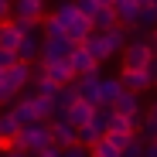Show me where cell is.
<instances>
[{"label": "cell", "mask_w": 157, "mask_h": 157, "mask_svg": "<svg viewBox=\"0 0 157 157\" xmlns=\"http://www.w3.org/2000/svg\"><path fill=\"white\" fill-rule=\"evenodd\" d=\"M48 144H51V126H48L44 120H34V123H28V126L17 130V137L10 140V150L34 154V150H41V147H48Z\"/></svg>", "instance_id": "6da1fadb"}, {"label": "cell", "mask_w": 157, "mask_h": 157, "mask_svg": "<svg viewBox=\"0 0 157 157\" xmlns=\"http://www.w3.org/2000/svg\"><path fill=\"white\" fill-rule=\"evenodd\" d=\"M150 58H154V44H147L140 34L133 41H126V48H123V68H147Z\"/></svg>", "instance_id": "7a4b0ae2"}, {"label": "cell", "mask_w": 157, "mask_h": 157, "mask_svg": "<svg viewBox=\"0 0 157 157\" xmlns=\"http://www.w3.org/2000/svg\"><path fill=\"white\" fill-rule=\"evenodd\" d=\"M120 86L123 89H130V92H147V89H154V78L147 75V68H123V75H120Z\"/></svg>", "instance_id": "3957f363"}, {"label": "cell", "mask_w": 157, "mask_h": 157, "mask_svg": "<svg viewBox=\"0 0 157 157\" xmlns=\"http://www.w3.org/2000/svg\"><path fill=\"white\" fill-rule=\"evenodd\" d=\"M75 44L62 34V38H44V44H41V51H38V58L41 62H58V58H68V51H72Z\"/></svg>", "instance_id": "277c9868"}, {"label": "cell", "mask_w": 157, "mask_h": 157, "mask_svg": "<svg viewBox=\"0 0 157 157\" xmlns=\"http://www.w3.org/2000/svg\"><path fill=\"white\" fill-rule=\"evenodd\" d=\"M48 126H51V144H55V147H72L75 144V126L65 116H55Z\"/></svg>", "instance_id": "5b68a950"}, {"label": "cell", "mask_w": 157, "mask_h": 157, "mask_svg": "<svg viewBox=\"0 0 157 157\" xmlns=\"http://www.w3.org/2000/svg\"><path fill=\"white\" fill-rule=\"evenodd\" d=\"M41 72H44L55 86H65V82H72V78H75V72H72L68 58H58V62H41Z\"/></svg>", "instance_id": "8992f818"}, {"label": "cell", "mask_w": 157, "mask_h": 157, "mask_svg": "<svg viewBox=\"0 0 157 157\" xmlns=\"http://www.w3.org/2000/svg\"><path fill=\"white\" fill-rule=\"evenodd\" d=\"M89 34H92V21H89L86 14H75V17L65 24V38H68L72 44H82Z\"/></svg>", "instance_id": "52a82bcc"}, {"label": "cell", "mask_w": 157, "mask_h": 157, "mask_svg": "<svg viewBox=\"0 0 157 157\" xmlns=\"http://www.w3.org/2000/svg\"><path fill=\"white\" fill-rule=\"evenodd\" d=\"M14 17L41 24L44 21V0H14Z\"/></svg>", "instance_id": "ba28073f"}, {"label": "cell", "mask_w": 157, "mask_h": 157, "mask_svg": "<svg viewBox=\"0 0 157 157\" xmlns=\"http://www.w3.org/2000/svg\"><path fill=\"white\" fill-rule=\"evenodd\" d=\"M31 102H34V116H38V120H44V123H51L55 116H62V109L55 106V96H44V92H38V89H34Z\"/></svg>", "instance_id": "9c48e42d"}, {"label": "cell", "mask_w": 157, "mask_h": 157, "mask_svg": "<svg viewBox=\"0 0 157 157\" xmlns=\"http://www.w3.org/2000/svg\"><path fill=\"white\" fill-rule=\"evenodd\" d=\"M123 92V86H120V78H102L99 75V86H96V106H113V99Z\"/></svg>", "instance_id": "30bf717a"}, {"label": "cell", "mask_w": 157, "mask_h": 157, "mask_svg": "<svg viewBox=\"0 0 157 157\" xmlns=\"http://www.w3.org/2000/svg\"><path fill=\"white\" fill-rule=\"evenodd\" d=\"M0 75H4L7 82L14 86V89H24V86L31 82V62H14L10 68H4Z\"/></svg>", "instance_id": "8fae6325"}, {"label": "cell", "mask_w": 157, "mask_h": 157, "mask_svg": "<svg viewBox=\"0 0 157 157\" xmlns=\"http://www.w3.org/2000/svg\"><path fill=\"white\" fill-rule=\"evenodd\" d=\"M113 113H120V116H133V113H140V92L123 89V92L113 99Z\"/></svg>", "instance_id": "7c38bea8"}, {"label": "cell", "mask_w": 157, "mask_h": 157, "mask_svg": "<svg viewBox=\"0 0 157 157\" xmlns=\"http://www.w3.org/2000/svg\"><path fill=\"white\" fill-rule=\"evenodd\" d=\"M68 65H72V72H75V75H78V72H92V68H99V62L89 55L82 44H75V48L68 51Z\"/></svg>", "instance_id": "4fadbf2b"}, {"label": "cell", "mask_w": 157, "mask_h": 157, "mask_svg": "<svg viewBox=\"0 0 157 157\" xmlns=\"http://www.w3.org/2000/svg\"><path fill=\"white\" fill-rule=\"evenodd\" d=\"M92 109H96L92 102H86V99H75L72 106H68V109L62 113V116H65V120H68L72 126H82V123H89V120H92Z\"/></svg>", "instance_id": "5bb4252c"}, {"label": "cell", "mask_w": 157, "mask_h": 157, "mask_svg": "<svg viewBox=\"0 0 157 157\" xmlns=\"http://www.w3.org/2000/svg\"><path fill=\"white\" fill-rule=\"evenodd\" d=\"M82 48L89 51V55H92L96 62H106V58L113 55V51L106 48V38H102V31H92V34H89V38L82 41Z\"/></svg>", "instance_id": "9a60e30c"}, {"label": "cell", "mask_w": 157, "mask_h": 157, "mask_svg": "<svg viewBox=\"0 0 157 157\" xmlns=\"http://www.w3.org/2000/svg\"><path fill=\"white\" fill-rule=\"evenodd\" d=\"M21 123L14 120V113H0V150H10V140L17 137Z\"/></svg>", "instance_id": "2e32d148"}, {"label": "cell", "mask_w": 157, "mask_h": 157, "mask_svg": "<svg viewBox=\"0 0 157 157\" xmlns=\"http://www.w3.org/2000/svg\"><path fill=\"white\" fill-rule=\"evenodd\" d=\"M38 51H41V44H38L34 34H21V41H17V48H14V55H17V62H34Z\"/></svg>", "instance_id": "e0dca14e"}, {"label": "cell", "mask_w": 157, "mask_h": 157, "mask_svg": "<svg viewBox=\"0 0 157 157\" xmlns=\"http://www.w3.org/2000/svg\"><path fill=\"white\" fill-rule=\"evenodd\" d=\"M31 96H34V92L21 96V99L14 102V109H10V113H14V120H17L21 126H28V123H34V120H38V116H34V102H31Z\"/></svg>", "instance_id": "ac0fdd59"}, {"label": "cell", "mask_w": 157, "mask_h": 157, "mask_svg": "<svg viewBox=\"0 0 157 157\" xmlns=\"http://www.w3.org/2000/svg\"><path fill=\"white\" fill-rule=\"evenodd\" d=\"M102 38H106V48H109V51H123V48H126V28H123L120 21L113 24V28L102 31Z\"/></svg>", "instance_id": "d6986e66"}, {"label": "cell", "mask_w": 157, "mask_h": 157, "mask_svg": "<svg viewBox=\"0 0 157 157\" xmlns=\"http://www.w3.org/2000/svg\"><path fill=\"white\" fill-rule=\"evenodd\" d=\"M89 21H92V31H106V28H113V24H116V10L99 4V7L92 10V17H89Z\"/></svg>", "instance_id": "ffe728a7"}, {"label": "cell", "mask_w": 157, "mask_h": 157, "mask_svg": "<svg viewBox=\"0 0 157 157\" xmlns=\"http://www.w3.org/2000/svg\"><path fill=\"white\" fill-rule=\"evenodd\" d=\"M17 41H21V28H17V21L10 17V21H4L0 24V48H17Z\"/></svg>", "instance_id": "44dd1931"}, {"label": "cell", "mask_w": 157, "mask_h": 157, "mask_svg": "<svg viewBox=\"0 0 157 157\" xmlns=\"http://www.w3.org/2000/svg\"><path fill=\"white\" fill-rule=\"evenodd\" d=\"M96 140H99V130L92 126V123H82V126H75V144L78 147H96Z\"/></svg>", "instance_id": "7402d4cb"}, {"label": "cell", "mask_w": 157, "mask_h": 157, "mask_svg": "<svg viewBox=\"0 0 157 157\" xmlns=\"http://www.w3.org/2000/svg\"><path fill=\"white\" fill-rule=\"evenodd\" d=\"M75 99H78V89H75L72 82H65V86H58V92H55V106H58L62 113H65V109L72 106Z\"/></svg>", "instance_id": "603a6c76"}, {"label": "cell", "mask_w": 157, "mask_h": 157, "mask_svg": "<svg viewBox=\"0 0 157 157\" xmlns=\"http://www.w3.org/2000/svg\"><path fill=\"white\" fill-rule=\"evenodd\" d=\"M92 154H99V157H120V147H116L109 137H99L96 147H92Z\"/></svg>", "instance_id": "cb8c5ba5"}, {"label": "cell", "mask_w": 157, "mask_h": 157, "mask_svg": "<svg viewBox=\"0 0 157 157\" xmlns=\"http://www.w3.org/2000/svg\"><path fill=\"white\" fill-rule=\"evenodd\" d=\"M75 14H78L75 0H65V4H58V7H55V14H51V17H55V21H62V24H68Z\"/></svg>", "instance_id": "d4e9b609"}, {"label": "cell", "mask_w": 157, "mask_h": 157, "mask_svg": "<svg viewBox=\"0 0 157 157\" xmlns=\"http://www.w3.org/2000/svg\"><path fill=\"white\" fill-rule=\"evenodd\" d=\"M137 24H140V28H157V7H154V4H144Z\"/></svg>", "instance_id": "484cf974"}, {"label": "cell", "mask_w": 157, "mask_h": 157, "mask_svg": "<svg viewBox=\"0 0 157 157\" xmlns=\"http://www.w3.org/2000/svg\"><path fill=\"white\" fill-rule=\"evenodd\" d=\"M41 28H44V38H62V34H65V24L55 21V17H44Z\"/></svg>", "instance_id": "4316f807"}, {"label": "cell", "mask_w": 157, "mask_h": 157, "mask_svg": "<svg viewBox=\"0 0 157 157\" xmlns=\"http://www.w3.org/2000/svg\"><path fill=\"white\" fill-rule=\"evenodd\" d=\"M109 133H133V126H130V116L113 113V120H109Z\"/></svg>", "instance_id": "83f0119b"}, {"label": "cell", "mask_w": 157, "mask_h": 157, "mask_svg": "<svg viewBox=\"0 0 157 157\" xmlns=\"http://www.w3.org/2000/svg\"><path fill=\"white\" fill-rule=\"evenodd\" d=\"M144 147H147V140H140V137H133L123 150H120V157H144Z\"/></svg>", "instance_id": "f1b7e54d"}, {"label": "cell", "mask_w": 157, "mask_h": 157, "mask_svg": "<svg viewBox=\"0 0 157 157\" xmlns=\"http://www.w3.org/2000/svg\"><path fill=\"white\" fill-rule=\"evenodd\" d=\"M17 96H21V89H14V86L7 82V78L0 75V106H4V102H14Z\"/></svg>", "instance_id": "f546056e"}, {"label": "cell", "mask_w": 157, "mask_h": 157, "mask_svg": "<svg viewBox=\"0 0 157 157\" xmlns=\"http://www.w3.org/2000/svg\"><path fill=\"white\" fill-rule=\"evenodd\" d=\"M140 133H144L147 140H154V137H157V116H147V120H144V126H140Z\"/></svg>", "instance_id": "4dcf8cb0"}, {"label": "cell", "mask_w": 157, "mask_h": 157, "mask_svg": "<svg viewBox=\"0 0 157 157\" xmlns=\"http://www.w3.org/2000/svg\"><path fill=\"white\" fill-rule=\"evenodd\" d=\"M17 62V55H14V51L10 48H0V72H4V68H10Z\"/></svg>", "instance_id": "1f68e13d"}, {"label": "cell", "mask_w": 157, "mask_h": 157, "mask_svg": "<svg viewBox=\"0 0 157 157\" xmlns=\"http://www.w3.org/2000/svg\"><path fill=\"white\" fill-rule=\"evenodd\" d=\"M106 137H109V140H113V144H116V147H120V150H123V147H126V144H130V140H133V137H137V133H106Z\"/></svg>", "instance_id": "d6a6232c"}, {"label": "cell", "mask_w": 157, "mask_h": 157, "mask_svg": "<svg viewBox=\"0 0 157 157\" xmlns=\"http://www.w3.org/2000/svg\"><path fill=\"white\" fill-rule=\"evenodd\" d=\"M14 17V0H0V24Z\"/></svg>", "instance_id": "836d02e7"}, {"label": "cell", "mask_w": 157, "mask_h": 157, "mask_svg": "<svg viewBox=\"0 0 157 157\" xmlns=\"http://www.w3.org/2000/svg\"><path fill=\"white\" fill-rule=\"evenodd\" d=\"M75 7H78V14H86V17H92V10L99 7L96 0H75Z\"/></svg>", "instance_id": "e575fe53"}, {"label": "cell", "mask_w": 157, "mask_h": 157, "mask_svg": "<svg viewBox=\"0 0 157 157\" xmlns=\"http://www.w3.org/2000/svg\"><path fill=\"white\" fill-rule=\"evenodd\" d=\"M34 157H62V147H55V144H48V147L34 150Z\"/></svg>", "instance_id": "d590c367"}, {"label": "cell", "mask_w": 157, "mask_h": 157, "mask_svg": "<svg viewBox=\"0 0 157 157\" xmlns=\"http://www.w3.org/2000/svg\"><path fill=\"white\" fill-rule=\"evenodd\" d=\"M144 157H157V144H154V140H147V147H144Z\"/></svg>", "instance_id": "8d00e7d4"}, {"label": "cell", "mask_w": 157, "mask_h": 157, "mask_svg": "<svg viewBox=\"0 0 157 157\" xmlns=\"http://www.w3.org/2000/svg\"><path fill=\"white\" fill-rule=\"evenodd\" d=\"M0 157H28L24 150H0Z\"/></svg>", "instance_id": "74e56055"}, {"label": "cell", "mask_w": 157, "mask_h": 157, "mask_svg": "<svg viewBox=\"0 0 157 157\" xmlns=\"http://www.w3.org/2000/svg\"><path fill=\"white\" fill-rule=\"evenodd\" d=\"M150 116H157V102H154V106H150Z\"/></svg>", "instance_id": "f35d334b"}, {"label": "cell", "mask_w": 157, "mask_h": 157, "mask_svg": "<svg viewBox=\"0 0 157 157\" xmlns=\"http://www.w3.org/2000/svg\"><path fill=\"white\" fill-rule=\"evenodd\" d=\"M154 44H157V28H154Z\"/></svg>", "instance_id": "ab89813d"}, {"label": "cell", "mask_w": 157, "mask_h": 157, "mask_svg": "<svg viewBox=\"0 0 157 157\" xmlns=\"http://www.w3.org/2000/svg\"><path fill=\"white\" fill-rule=\"evenodd\" d=\"M137 4H140V7H144V4H147V0H137Z\"/></svg>", "instance_id": "60d3db41"}, {"label": "cell", "mask_w": 157, "mask_h": 157, "mask_svg": "<svg viewBox=\"0 0 157 157\" xmlns=\"http://www.w3.org/2000/svg\"><path fill=\"white\" fill-rule=\"evenodd\" d=\"M154 58H157V44H154Z\"/></svg>", "instance_id": "b9f144b4"}, {"label": "cell", "mask_w": 157, "mask_h": 157, "mask_svg": "<svg viewBox=\"0 0 157 157\" xmlns=\"http://www.w3.org/2000/svg\"><path fill=\"white\" fill-rule=\"evenodd\" d=\"M154 144H157V137H154Z\"/></svg>", "instance_id": "7bdbcfd3"}]
</instances>
